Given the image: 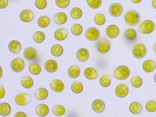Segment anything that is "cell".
Instances as JSON below:
<instances>
[{"label": "cell", "instance_id": "7a4b0ae2", "mask_svg": "<svg viewBox=\"0 0 156 117\" xmlns=\"http://www.w3.org/2000/svg\"><path fill=\"white\" fill-rule=\"evenodd\" d=\"M129 68L126 66H121L117 67L114 72V77L119 80L126 79L130 75Z\"/></svg>", "mask_w": 156, "mask_h": 117}, {"label": "cell", "instance_id": "d6a6232c", "mask_svg": "<svg viewBox=\"0 0 156 117\" xmlns=\"http://www.w3.org/2000/svg\"><path fill=\"white\" fill-rule=\"evenodd\" d=\"M131 85L135 88H139L143 84L142 79L138 76H134L130 80Z\"/></svg>", "mask_w": 156, "mask_h": 117}, {"label": "cell", "instance_id": "9c48e42d", "mask_svg": "<svg viewBox=\"0 0 156 117\" xmlns=\"http://www.w3.org/2000/svg\"><path fill=\"white\" fill-rule=\"evenodd\" d=\"M31 98L30 95L25 93L18 94L15 98L16 103L20 106H24L30 102Z\"/></svg>", "mask_w": 156, "mask_h": 117}, {"label": "cell", "instance_id": "f546056e", "mask_svg": "<svg viewBox=\"0 0 156 117\" xmlns=\"http://www.w3.org/2000/svg\"><path fill=\"white\" fill-rule=\"evenodd\" d=\"M21 84L25 88H31L34 85L33 80L29 76H24L21 79Z\"/></svg>", "mask_w": 156, "mask_h": 117}, {"label": "cell", "instance_id": "6da1fadb", "mask_svg": "<svg viewBox=\"0 0 156 117\" xmlns=\"http://www.w3.org/2000/svg\"><path fill=\"white\" fill-rule=\"evenodd\" d=\"M124 19L126 24L129 26H135L139 23L140 16L137 12L131 10L126 13Z\"/></svg>", "mask_w": 156, "mask_h": 117}, {"label": "cell", "instance_id": "2e32d148", "mask_svg": "<svg viewBox=\"0 0 156 117\" xmlns=\"http://www.w3.org/2000/svg\"><path fill=\"white\" fill-rule=\"evenodd\" d=\"M76 56L79 61L85 62L89 58V51L85 48H80L76 52Z\"/></svg>", "mask_w": 156, "mask_h": 117}, {"label": "cell", "instance_id": "4dcf8cb0", "mask_svg": "<svg viewBox=\"0 0 156 117\" xmlns=\"http://www.w3.org/2000/svg\"><path fill=\"white\" fill-rule=\"evenodd\" d=\"M51 23V19L48 16H41L38 20V25L40 27L44 28L49 25Z\"/></svg>", "mask_w": 156, "mask_h": 117}, {"label": "cell", "instance_id": "f907efd6", "mask_svg": "<svg viewBox=\"0 0 156 117\" xmlns=\"http://www.w3.org/2000/svg\"><path fill=\"white\" fill-rule=\"evenodd\" d=\"M154 50L156 53V44H155V45L154 46Z\"/></svg>", "mask_w": 156, "mask_h": 117}, {"label": "cell", "instance_id": "836d02e7", "mask_svg": "<svg viewBox=\"0 0 156 117\" xmlns=\"http://www.w3.org/2000/svg\"><path fill=\"white\" fill-rule=\"evenodd\" d=\"M71 16L73 19H78L82 17L83 12L82 10L78 7H75L71 11Z\"/></svg>", "mask_w": 156, "mask_h": 117}, {"label": "cell", "instance_id": "5b68a950", "mask_svg": "<svg viewBox=\"0 0 156 117\" xmlns=\"http://www.w3.org/2000/svg\"><path fill=\"white\" fill-rule=\"evenodd\" d=\"M25 62L20 58H14L11 63V68L16 73H20L24 69Z\"/></svg>", "mask_w": 156, "mask_h": 117}, {"label": "cell", "instance_id": "7bdbcfd3", "mask_svg": "<svg viewBox=\"0 0 156 117\" xmlns=\"http://www.w3.org/2000/svg\"><path fill=\"white\" fill-rule=\"evenodd\" d=\"M55 2L58 7L65 8L70 4V0H55Z\"/></svg>", "mask_w": 156, "mask_h": 117}, {"label": "cell", "instance_id": "4316f807", "mask_svg": "<svg viewBox=\"0 0 156 117\" xmlns=\"http://www.w3.org/2000/svg\"><path fill=\"white\" fill-rule=\"evenodd\" d=\"M129 109L130 112L133 114H139L142 111V107L139 102H133L129 105Z\"/></svg>", "mask_w": 156, "mask_h": 117}, {"label": "cell", "instance_id": "5bb4252c", "mask_svg": "<svg viewBox=\"0 0 156 117\" xmlns=\"http://www.w3.org/2000/svg\"><path fill=\"white\" fill-rule=\"evenodd\" d=\"M92 108L97 113H102L105 111V102L101 100L97 99L92 103Z\"/></svg>", "mask_w": 156, "mask_h": 117}, {"label": "cell", "instance_id": "8d00e7d4", "mask_svg": "<svg viewBox=\"0 0 156 117\" xmlns=\"http://www.w3.org/2000/svg\"><path fill=\"white\" fill-rule=\"evenodd\" d=\"M111 83V77L108 75H104L100 79V84L104 87H107L110 86Z\"/></svg>", "mask_w": 156, "mask_h": 117}, {"label": "cell", "instance_id": "c3c4849f", "mask_svg": "<svg viewBox=\"0 0 156 117\" xmlns=\"http://www.w3.org/2000/svg\"><path fill=\"white\" fill-rule=\"evenodd\" d=\"M152 6L154 9H156V0H152Z\"/></svg>", "mask_w": 156, "mask_h": 117}, {"label": "cell", "instance_id": "9a60e30c", "mask_svg": "<svg viewBox=\"0 0 156 117\" xmlns=\"http://www.w3.org/2000/svg\"><path fill=\"white\" fill-rule=\"evenodd\" d=\"M34 17V15L33 12L29 10H23L20 14V17L22 21L25 23L31 22Z\"/></svg>", "mask_w": 156, "mask_h": 117}, {"label": "cell", "instance_id": "4fadbf2b", "mask_svg": "<svg viewBox=\"0 0 156 117\" xmlns=\"http://www.w3.org/2000/svg\"><path fill=\"white\" fill-rule=\"evenodd\" d=\"M106 34L109 38H116L119 35V28L115 25H110L107 27Z\"/></svg>", "mask_w": 156, "mask_h": 117}, {"label": "cell", "instance_id": "d4e9b609", "mask_svg": "<svg viewBox=\"0 0 156 117\" xmlns=\"http://www.w3.org/2000/svg\"><path fill=\"white\" fill-rule=\"evenodd\" d=\"M34 96L37 99L43 100L48 97V90L44 88H40L36 90L34 93Z\"/></svg>", "mask_w": 156, "mask_h": 117}, {"label": "cell", "instance_id": "60d3db41", "mask_svg": "<svg viewBox=\"0 0 156 117\" xmlns=\"http://www.w3.org/2000/svg\"><path fill=\"white\" fill-rule=\"evenodd\" d=\"M88 5L93 9H97L101 6L102 0H86Z\"/></svg>", "mask_w": 156, "mask_h": 117}, {"label": "cell", "instance_id": "f35d334b", "mask_svg": "<svg viewBox=\"0 0 156 117\" xmlns=\"http://www.w3.org/2000/svg\"><path fill=\"white\" fill-rule=\"evenodd\" d=\"M72 90L75 93H80L83 91V84L78 81L73 82L72 85Z\"/></svg>", "mask_w": 156, "mask_h": 117}, {"label": "cell", "instance_id": "484cf974", "mask_svg": "<svg viewBox=\"0 0 156 117\" xmlns=\"http://www.w3.org/2000/svg\"><path fill=\"white\" fill-rule=\"evenodd\" d=\"M11 112V107L9 103L2 102L0 104V114L3 116L9 115Z\"/></svg>", "mask_w": 156, "mask_h": 117}, {"label": "cell", "instance_id": "74e56055", "mask_svg": "<svg viewBox=\"0 0 156 117\" xmlns=\"http://www.w3.org/2000/svg\"><path fill=\"white\" fill-rule=\"evenodd\" d=\"M53 113L56 116H62L66 112V109L63 106L56 105L52 109Z\"/></svg>", "mask_w": 156, "mask_h": 117}, {"label": "cell", "instance_id": "ac0fdd59", "mask_svg": "<svg viewBox=\"0 0 156 117\" xmlns=\"http://www.w3.org/2000/svg\"><path fill=\"white\" fill-rule=\"evenodd\" d=\"M10 51L13 54H18L21 51L22 46L20 43L17 40H12L9 44Z\"/></svg>", "mask_w": 156, "mask_h": 117}, {"label": "cell", "instance_id": "1f68e13d", "mask_svg": "<svg viewBox=\"0 0 156 117\" xmlns=\"http://www.w3.org/2000/svg\"><path fill=\"white\" fill-rule=\"evenodd\" d=\"M125 36L128 40H133L136 37V32L133 28H128L125 31Z\"/></svg>", "mask_w": 156, "mask_h": 117}, {"label": "cell", "instance_id": "f6af8a7d", "mask_svg": "<svg viewBox=\"0 0 156 117\" xmlns=\"http://www.w3.org/2000/svg\"><path fill=\"white\" fill-rule=\"evenodd\" d=\"M9 4V0H0V8L1 9L6 8Z\"/></svg>", "mask_w": 156, "mask_h": 117}, {"label": "cell", "instance_id": "8992f818", "mask_svg": "<svg viewBox=\"0 0 156 117\" xmlns=\"http://www.w3.org/2000/svg\"><path fill=\"white\" fill-rule=\"evenodd\" d=\"M97 48L100 53L106 54L110 50V42L107 38H101L97 43Z\"/></svg>", "mask_w": 156, "mask_h": 117}, {"label": "cell", "instance_id": "ba28073f", "mask_svg": "<svg viewBox=\"0 0 156 117\" xmlns=\"http://www.w3.org/2000/svg\"><path fill=\"white\" fill-rule=\"evenodd\" d=\"M123 7L118 3H114L109 6V12L112 16L118 17L123 13Z\"/></svg>", "mask_w": 156, "mask_h": 117}, {"label": "cell", "instance_id": "8fae6325", "mask_svg": "<svg viewBox=\"0 0 156 117\" xmlns=\"http://www.w3.org/2000/svg\"><path fill=\"white\" fill-rule=\"evenodd\" d=\"M115 92L119 98H124L128 94L129 88L126 84H119L115 88Z\"/></svg>", "mask_w": 156, "mask_h": 117}, {"label": "cell", "instance_id": "603a6c76", "mask_svg": "<svg viewBox=\"0 0 156 117\" xmlns=\"http://www.w3.org/2000/svg\"><path fill=\"white\" fill-rule=\"evenodd\" d=\"M67 16L66 14L64 12H59L55 16L54 21L55 23L58 25H62L66 23Z\"/></svg>", "mask_w": 156, "mask_h": 117}, {"label": "cell", "instance_id": "ffe728a7", "mask_svg": "<svg viewBox=\"0 0 156 117\" xmlns=\"http://www.w3.org/2000/svg\"><path fill=\"white\" fill-rule=\"evenodd\" d=\"M35 112L39 116L44 117L48 115L49 113V108L45 104H41L37 106L35 109Z\"/></svg>", "mask_w": 156, "mask_h": 117}, {"label": "cell", "instance_id": "3957f363", "mask_svg": "<svg viewBox=\"0 0 156 117\" xmlns=\"http://www.w3.org/2000/svg\"><path fill=\"white\" fill-rule=\"evenodd\" d=\"M155 29V24L151 20L143 21L139 27V30L143 34H149L152 33Z\"/></svg>", "mask_w": 156, "mask_h": 117}, {"label": "cell", "instance_id": "30bf717a", "mask_svg": "<svg viewBox=\"0 0 156 117\" xmlns=\"http://www.w3.org/2000/svg\"><path fill=\"white\" fill-rule=\"evenodd\" d=\"M50 87L53 91L57 93L62 92L65 89V85L62 80L55 79L50 83Z\"/></svg>", "mask_w": 156, "mask_h": 117}, {"label": "cell", "instance_id": "7dc6e473", "mask_svg": "<svg viewBox=\"0 0 156 117\" xmlns=\"http://www.w3.org/2000/svg\"><path fill=\"white\" fill-rule=\"evenodd\" d=\"M5 96V90L2 86L0 87V99H2Z\"/></svg>", "mask_w": 156, "mask_h": 117}, {"label": "cell", "instance_id": "f1b7e54d", "mask_svg": "<svg viewBox=\"0 0 156 117\" xmlns=\"http://www.w3.org/2000/svg\"><path fill=\"white\" fill-rule=\"evenodd\" d=\"M29 70L33 75H38L41 73V67L38 63L34 62L30 65Z\"/></svg>", "mask_w": 156, "mask_h": 117}, {"label": "cell", "instance_id": "ee69618b", "mask_svg": "<svg viewBox=\"0 0 156 117\" xmlns=\"http://www.w3.org/2000/svg\"><path fill=\"white\" fill-rule=\"evenodd\" d=\"M47 3L46 0H36L35 5L39 9H44L47 6Z\"/></svg>", "mask_w": 156, "mask_h": 117}, {"label": "cell", "instance_id": "277c9868", "mask_svg": "<svg viewBox=\"0 0 156 117\" xmlns=\"http://www.w3.org/2000/svg\"><path fill=\"white\" fill-rule=\"evenodd\" d=\"M147 48L142 44H136L133 47L132 53L136 58L140 59L143 58L147 54Z\"/></svg>", "mask_w": 156, "mask_h": 117}, {"label": "cell", "instance_id": "bcb514c9", "mask_svg": "<svg viewBox=\"0 0 156 117\" xmlns=\"http://www.w3.org/2000/svg\"><path fill=\"white\" fill-rule=\"evenodd\" d=\"M14 117H28L27 114L22 112H17L14 115Z\"/></svg>", "mask_w": 156, "mask_h": 117}, {"label": "cell", "instance_id": "d590c367", "mask_svg": "<svg viewBox=\"0 0 156 117\" xmlns=\"http://www.w3.org/2000/svg\"><path fill=\"white\" fill-rule=\"evenodd\" d=\"M71 32L73 34L76 36L80 35L83 32V27L79 24H74L72 26L71 29Z\"/></svg>", "mask_w": 156, "mask_h": 117}, {"label": "cell", "instance_id": "d6986e66", "mask_svg": "<svg viewBox=\"0 0 156 117\" xmlns=\"http://www.w3.org/2000/svg\"><path fill=\"white\" fill-rule=\"evenodd\" d=\"M84 74L86 78L90 80H95L98 76V73L96 69L92 67L86 69Z\"/></svg>", "mask_w": 156, "mask_h": 117}, {"label": "cell", "instance_id": "cb8c5ba5", "mask_svg": "<svg viewBox=\"0 0 156 117\" xmlns=\"http://www.w3.org/2000/svg\"><path fill=\"white\" fill-rule=\"evenodd\" d=\"M81 73L80 68L76 65L71 66L68 69V75L72 78L75 79L78 77Z\"/></svg>", "mask_w": 156, "mask_h": 117}, {"label": "cell", "instance_id": "52a82bcc", "mask_svg": "<svg viewBox=\"0 0 156 117\" xmlns=\"http://www.w3.org/2000/svg\"><path fill=\"white\" fill-rule=\"evenodd\" d=\"M100 36V34L99 30L95 27H90L86 31V37L90 41H97L98 40Z\"/></svg>", "mask_w": 156, "mask_h": 117}, {"label": "cell", "instance_id": "7402d4cb", "mask_svg": "<svg viewBox=\"0 0 156 117\" xmlns=\"http://www.w3.org/2000/svg\"><path fill=\"white\" fill-rule=\"evenodd\" d=\"M156 68V63L152 60H147L142 65V68L147 72H151L154 71Z\"/></svg>", "mask_w": 156, "mask_h": 117}, {"label": "cell", "instance_id": "e575fe53", "mask_svg": "<svg viewBox=\"0 0 156 117\" xmlns=\"http://www.w3.org/2000/svg\"><path fill=\"white\" fill-rule=\"evenodd\" d=\"M45 38V34L44 33L41 31L36 32L34 33L33 35L34 40L37 43H42L44 41Z\"/></svg>", "mask_w": 156, "mask_h": 117}, {"label": "cell", "instance_id": "7c38bea8", "mask_svg": "<svg viewBox=\"0 0 156 117\" xmlns=\"http://www.w3.org/2000/svg\"><path fill=\"white\" fill-rule=\"evenodd\" d=\"M23 55L27 60L32 61L37 57V50L32 47H29L24 50Z\"/></svg>", "mask_w": 156, "mask_h": 117}, {"label": "cell", "instance_id": "816d5d0a", "mask_svg": "<svg viewBox=\"0 0 156 117\" xmlns=\"http://www.w3.org/2000/svg\"><path fill=\"white\" fill-rule=\"evenodd\" d=\"M154 81H155V82H156V74H155V76H154Z\"/></svg>", "mask_w": 156, "mask_h": 117}, {"label": "cell", "instance_id": "44dd1931", "mask_svg": "<svg viewBox=\"0 0 156 117\" xmlns=\"http://www.w3.org/2000/svg\"><path fill=\"white\" fill-rule=\"evenodd\" d=\"M67 30L65 28H60L57 29L55 33V37L56 40L62 41L65 40L68 36Z\"/></svg>", "mask_w": 156, "mask_h": 117}, {"label": "cell", "instance_id": "83f0119b", "mask_svg": "<svg viewBox=\"0 0 156 117\" xmlns=\"http://www.w3.org/2000/svg\"><path fill=\"white\" fill-rule=\"evenodd\" d=\"M51 52L52 55L55 56H60L63 53V48L61 45L55 44L52 47Z\"/></svg>", "mask_w": 156, "mask_h": 117}, {"label": "cell", "instance_id": "b9f144b4", "mask_svg": "<svg viewBox=\"0 0 156 117\" xmlns=\"http://www.w3.org/2000/svg\"><path fill=\"white\" fill-rule=\"evenodd\" d=\"M146 108L149 112H154L156 110V102L154 101H149L147 102Z\"/></svg>", "mask_w": 156, "mask_h": 117}, {"label": "cell", "instance_id": "e0dca14e", "mask_svg": "<svg viewBox=\"0 0 156 117\" xmlns=\"http://www.w3.org/2000/svg\"><path fill=\"white\" fill-rule=\"evenodd\" d=\"M58 64L53 59H49L45 62L44 68L46 71L50 73H53L57 70L58 69Z\"/></svg>", "mask_w": 156, "mask_h": 117}, {"label": "cell", "instance_id": "ab89813d", "mask_svg": "<svg viewBox=\"0 0 156 117\" xmlns=\"http://www.w3.org/2000/svg\"><path fill=\"white\" fill-rule=\"evenodd\" d=\"M95 23L98 25H103L105 23L106 18L105 16L103 14L99 13L96 15L94 18Z\"/></svg>", "mask_w": 156, "mask_h": 117}, {"label": "cell", "instance_id": "681fc988", "mask_svg": "<svg viewBox=\"0 0 156 117\" xmlns=\"http://www.w3.org/2000/svg\"><path fill=\"white\" fill-rule=\"evenodd\" d=\"M131 1L134 3H138L141 2V0H131Z\"/></svg>", "mask_w": 156, "mask_h": 117}]
</instances>
